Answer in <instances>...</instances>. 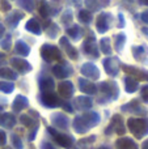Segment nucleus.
Masks as SVG:
<instances>
[{
	"label": "nucleus",
	"instance_id": "39448f33",
	"mask_svg": "<svg viewBox=\"0 0 148 149\" xmlns=\"http://www.w3.org/2000/svg\"><path fill=\"white\" fill-rule=\"evenodd\" d=\"M112 132H115V134H118V135H123L126 132L125 122H123V118L119 114H115V115L113 116L109 127L105 130V134L106 135H110Z\"/></svg>",
	"mask_w": 148,
	"mask_h": 149
},
{
	"label": "nucleus",
	"instance_id": "ea45409f",
	"mask_svg": "<svg viewBox=\"0 0 148 149\" xmlns=\"http://www.w3.org/2000/svg\"><path fill=\"white\" fill-rule=\"evenodd\" d=\"M20 122L24 124L25 127H31L34 124L33 122V118H31L30 115H28V114H22V115L20 116Z\"/></svg>",
	"mask_w": 148,
	"mask_h": 149
},
{
	"label": "nucleus",
	"instance_id": "f3484780",
	"mask_svg": "<svg viewBox=\"0 0 148 149\" xmlns=\"http://www.w3.org/2000/svg\"><path fill=\"white\" fill-rule=\"evenodd\" d=\"M58 90H59L60 95H62L63 98L68 100V98H71L73 95L75 88H73L72 82L68 81V80H66V81H63V82H60V84H59V88H58Z\"/></svg>",
	"mask_w": 148,
	"mask_h": 149
},
{
	"label": "nucleus",
	"instance_id": "7c9ffc66",
	"mask_svg": "<svg viewBox=\"0 0 148 149\" xmlns=\"http://www.w3.org/2000/svg\"><path fill=\"white\" fill-rule=\"evenodd\" d=\"M84 3H85V7L88 8V10H98L101 9L104 5H108L109 4V0H106V1L104 3H100V0H84Z\"/></svg>",
	"mask_w": 148,
	"mask_h": 149
},
{
	"label": "nucleus",
	"instance_id": "f8f14e48",
	"mask_svg": "<svg viewBox=\"0 0 148 149\" xmlns=\"http://www.w3.org/2000/svg\"><path fill=\"white\" fill-rule=\"evenodd\" d=\"M59 43L60 46H62V49L64 50V52L67 54V56L70 58V59L75 60L79 58V54H77V50L75 49V47L72 46V45L70 43V41H68L66 37H62V38L59 39Z\"/></svg>",
	"mask_w": 148,
	"mask_h": 149
},
{
	"label": "nucleus",
	"instance_id": "a878e982",
	"mask_svg": "<svg viewBox=\"0 0 148 149\" xmlns=\"http://www.w3.org/2000/svg\"><path fill=\"white\" fill-rule=\"evenodd\" d=\"M73 130L77 134H85V132L89 131V127L85 124V122H84L81 115L75 116V119H73Z\"/></svg>",
	"mask_w": 148,
	"mask_h": 149
},
{
	"label": "nucleus",
	"instance_id": "49530a36",
	"mask_svg": "<svg viewBox=\"0 0 148 149\" xmlns=\"http://www.w3.org/2000/svg\"><path fill=\"white\" fill-rule=\"evenodd\" d=\"M0 7H1V10H4V12H7V10L10 9V4L7 1V0H1V1H0Z\"/></svg>",
	"mask_w": 148,
	"mask_h": 149
},
{
	"label": "nucleus",
	"instance_id": "6e6552de",
	"mask_svg": "<svg viewBox=\"0 0 148 149\" xmlns=\"http://www.w3.org/2000/svg\"><path fill=\"white\" fill-rule=\"evenodd\" d=\"M83 50L84 54L88 55L89 58H93V59H97L100 56V51L98 47H97L96 39L93 37H89V38H85V42L83 43Z\"/></svg>",
	"mask_w": 148,
	"mask_h": 149
},
{
	"label": "nucleus",
	"instance_id": "a19ab883",
	"mask_svg": "<svg viewBox=\"0 0 148 149\" xmlns=\"http://www.w3.org/2000/svg\"><path fill=\"white\" fill-rule=\"evenodd\" d=\"M10 140H12V145L16 149H22V147H24V145H22V140H21L16 134H13L12 136H10Z\"/></svg>",
	"mask_w": 148,
	"mask_h": 149
},
{
	"label": "nucleus",
	"instance_id": "09e8293b",
	"mask_svg": "<svg viewBox=\"0 0 148 149\" xmlns=\"http://www.w3.org/2000/svg\"><path fill=\"white\" fill-rule=\"evenodd\" d=\"M94 140H96V136H89V137H87V139L80 140V144H91Z\"/></svg>",
	"mask_w": 148,
	"mask_h": 149
},
{
	"label": "nucleus",
	"instance_id": "72a5a7b5",
	"mask_svg": "<svg viewBox=\"0 0 148 149\" xmlns=\"http://www.w3.org/2000/svg\"><path fill=\"white\" fill-rule=\"evenodd\" d=\"M38 10H39V15L42 16V17H49V15L51 13V8H50L49 3L46 1V0H41L39 1V5H38Z\"/></svg>",
	"mask_w": 148,
	"mask_h": 149
},
{
	"label": "nucleus",
	"instance_id": "393cba45",
	"mask_svg": "<svg viewBox=\"0 0 148 149\" xmlns=\"http://www.w3.org/2000/svg\"><path fill=\"white\" fill-rule=\"evenodd\" d=\"M115 147L117 149H138V145L130 137H121L117 140L115 143Z\"/></svg>",
	"mask_w": 148,
	"mask_h": 149
},
{
	"label": "nucleus",
	"instance_id": "37998d69",
	"mask_svg": "<svg viewBox=\"0 0 148 149\" xmlns=\"http://www.w3.org/2000/svg\"><path fill=\"white\" fill-rule=\"evenodd\" d=\"M62 21L64 25H68V24L72 21V12H71L70 9L64 10V13H63V16H62Z\"/></svg>",
	"mask_w": 148,
	"mask_h": 149
},
{
	"label": "nucleus",
	"instance_id": "4be33fe9",
	"mask_svg": "<svg viewBox=\"0 0 148 149\" xmlns=\"http://www.w3.org/2000/svg\"><path fill=\"white\" fill-rule=\"evenodd\" d=\"M71 67H68V65H63V64H57L52 67V73H54V76L57 77V79H66V77H68L71 74Z\"/></svg>",
	"mask_w": 148,
	"mask_h": 149
},
{
	"label": "nucleus",
	"instance_id": "f704fd0d",
	"mask_svg": "<svg viewBox=\"0 0 148 149\" xmlns=\"http://www.w3.org/2000/svg\"><path fill=\"white\" fill-rule=\"evenodd\" d=\"M79 20L81 21L83 24H91L92 20H93V16H92V12L88 9H81L80 12H79Z\"/></svg>",
	"mask_w": 148,
	"mask_h": 149
},
{
	"label": "nucleus",
	"instance_id": "9b49d317",
	"mask_svg": "<svg viewBox=\"0 0 148 149\" xmlns=\"http://www.w3.org/2000/svg\"><path fill=\"white\" fill-rule=\"evenodd\" d=\"M80 72L83 73V76H85L87 79L91 80H97L100 77V71L93 63H85L81 65Z\"/></svg>",
	"mask_w": 148,
	"mask_h": 149
},
{
	"label": "nucleus",
	"instance_id": "0eeeda50",
	"mask_svg": "<svg viewBox=\"0 0 148 149\" xmlns=\"http://www.w3.org/2000/svg\"><path fill=\"white\" fill-rule=\"evenodd\" d=\"M104 64V68L106 71V73L112 77H115L119 72V68H121V60L115 56L112 58H106V59L102 62Z\"/></svg>",
	"mask_w": 148,
	"mask_h": 149
},
{
	"label": "nucleus",
	"instance_id": "473e14b6",
	"mask_svg": "<svg viewBox=\"0 0 148 149\" xmlns=\"http://www.w3.org/2000/svg\"><path fill=\"white\" fill-rule=\"evenodd\" d=\"M67 36L71 37V38L73 39V41H77V39H80L81 37V29L79 25H71L67 28Z\"/></svg>",
	"mask_w": 148,
	"mask_h": 149
},
{
	"label": "nucleus",
	"instance_id": "f257e3e1",
	"mask_svg": "<svg viewBox=\"0 0 148 149\" xmlns=\"http://www.w3.org/2000/svg\"><path fill=\"white\" fill-rule=\"evenodd\" d=\"M97 89H100V92L104 95L102 98H98L100 103H105L108 101H115L118 98V95H119V88H118V85L114 81L101 82Z\"/></svg>",
	"mask_w": 148,
	"mask_h": 149
},
{
	"label": "nucleus",
	"instance_id": "bb28decb",
	"mask_svg": "<svg viewBox=\"0 0 148 149\" xmlns=\"http://www.w3.org/2000/svg\"><path fill=\"white\" fill-rule=\"evenodd\" d=\"M25 29L28 31H30V33L36 34V36H41L42 34V28H41V25H39L37 18H30V20L26 22Z\"/></svg>",
	"mask_w": 148,
	"mask_h": 149
},
{
	"label": "nucleus",
	"instance_id": "7ed1b4c3",
	"mask_svg": "<svg viewBox=\"0 0 148 149\" xmlns=\"http://www.w3.org/2000/svg\"><path fill=\"white\" fill-rule=\"evenodd\" d=\"M41 56L45 62L51 63V62H59L62 59V52L59 51L57 46L52 45H43L41 47Z\"/></svg>",
	"mask_w": 148,
	"mask_h": 149
},
{
	"label": "nucleus",
	"instance_id": "c03bdc74",
	"mask_svg": "<svg viewBox=\"0 0 148 149\" xmlns=\"http://www.w3.org/2000/svg\"><path fill=\"white\" fill-rule=\"evenodd\" d=\"M1 49H4V50H9L10 49V36L9 34L5 37L4 41H1Z\"/></svg>",
	"mask_w": 148,
	"mask_h": 149
},
{
	"label": "nucleus",
	"instance_id": "5701e85b",
	"mask_svg": "<svg viewBox=\"0 0 148 149\" xmlns=\"http://www.w3.org/2000/svg\"><path fill=\"white\" fill-rule=\"evenodd\" d=\"M133 55L136 60L142 63H148L147 58H148V49L146 46H134L133 47Z\"/></svg>",
	"mask_w": 148,
	"mask_h": 149
},
{
	"label": "nucleus",
	"instance_id": "412c9836",
	"mask_svg": "<svg viewBox=\"0 0 148 149\" xmlns=\"http://www.w3.org/2000/svg\"><path fill=\"white\" fill-rule=\"evenodd\" d=\"M22 17H24V13L21 12V10H12V13L7 16L5 22H7V25L9 26V28L13 29L18 25V22L22 20Z\"/></svg>",
	"mask_w": 148,
	"mask_h": 149
},
{
	"label": "nucleus",
	"instance_id": "4d7b16f0",
	"mask_svg": "<svg viewBox=\"0 0 148 149\" xmlns=\"http://www.w3.org/2000/svg\"><path fill=\"white\" fill-rule=\"evenodd\" d=\"M138 3L140 5H146V7H148V0H138Z\"/></svg>",
	"mask_w": 148,
	"mask_h": 149
},
{
	"label": "nucleus",
	"instance_id": "5fc2aeb1",
	"mask_svg": "<svg viewBox=\"0 0 148 149\" xmlns=\"http://www.w3.org/2000/svg\"><path fill=\"white\" fill-rule=\"evenodd\" d=\"M140 17H142V21H143L144 24H147V25H148V10H146V12L142 13Z\"/></svg>",
	"mask_w": 148,
	"mask_h": 149
},
{
	"label": "nucleus",
	"instance_id": "4c0bfd02",
	"mask_svg": "<svg viewBox=\"0 0 148 149\" xmlns=\"http://www.w3.org/2000/svg\"><path fill=\"white\" fill-rule=\"evenodd\" d=\"M18 5L26 12H33L34 9V0H18Z\"/></svg>",
	"mask_w": 148,
	"mask_h": 149
},
{
	"label": "nucleus",
	"instance_id": "cd10ccee",
	"mask_svg": "<svg viewBox=\"0 0 148 149\" xmlns=\"http://www.w3.org/2000/svg\"><path fill=\"white\" fill-rule=\"evenodd\" d=\"M55 88V82L50 77H43V79L39 80V89L41 92H51Z\"/></svg>",
	"mask_w": 148,
	"mask_h": 149
},
{
	"label": "nucleus",
	"instance_id": "ddd939ff",
	"mask_svg": "<svg viewBox=\"0 0 148 149\" xmlns=\"http://www.w3.org/2000/svg\"><path fill=\"white\" fill-rule=\"evenodd\" d=\"M110 15L109 13H100V16L97 17V21H96V28L97 30H98V33L104 34L108 31V29H109V22H110Z\"/></svg>",
	"mask_w": 148,
	"mask_h": 149
},
{
	"label": "nucleus",
	"instance_id": "864d4df0",
	"mask_svg": "<svg viewBox=\"0 0 148 149\" xmlns=\"http://www.w3.org/2000/svg\"><path fill=\"white\" fill-rule=\"evenodd\" d=\"M118 20H119L118 26H119V28H123V26H125V16H123L122 13H119V15H118Z\"/></svg>",
	"mask_w": 148,
	"mask_h": 149
},
{
	"label": "nucleus",
	"instance_id": "603ef678",
	"mask_svg": "<svg viewBox=\"0 0 148 149\" xmlns=\"http://www.w3.org/2000/svg\"><path fill=\"white\" fill-rule=\"evenodd\" d=\"M62 106H63V109H64L66 111H68V113H72V111H73V107H72V106H71V103L64 102Z\"/></svg>",
	"mask_w": 148,
	"mask_h": 149
},
{
	"label": "nucleus",
	"instance_id": "1a4fd4ad",
	"mask_svg": "<svg viewBox=\"0 0 148 149\" xmlns=\"http://www.w3.org/2000/svg\"><path fill=\"white\" fill-rule=\"evenodd\" d=\"M52 137H54L55 143H57L58 145H60L62 148H66V149H71L73 147V144H75L73 137L70 136V135H67V134H59V132H55V134L52 135Z\"/></svg>",
	"mask_w": 148,
	"mask_h": 149
},
{
	"label": "nucleus",
	"instance_id": "e433bc0d",
	"mask_svg": "<svg viewBox=\"0 0 148 149\" xmlns=\"http://www.w3.org/2000/svg\"><path fill=\"white\" fill-rule=\"evenodd\" d=\"M125 43H126V36L125 34L123 33L117 34V36H115V43H114L115 50H117V51H122Z\"/></svg>",
	"mask_w": 148,
	"mask_h": 149
},
{
	"label": "nucleus",
	"instance_id": "052dcab7",
	"mask_svg": "<svg viewBox=\"0 0 148 149\" xmlns=\"http://www.w3.org/2000/svg\"><path fill=\"white\" fill-rule=\"evenodd\" d=\"M142 149H148V140H146V141L143 143V147H142Z\"/></svg>",
	"mask_w": 148,
	"mask_h": 149
},
{
	"label": "nucleus",
	"instance_id": "aec40b11",
	"mask_svg": "<svg viewBox=\"0 0 148 149\" xmlns=\"http://www.w3.org/2000/svg\"><path fill=\"white\" fill-rule=\"evenodd\" d=\"M121 110L122 111H127V113H131V114H144V109L139 105L138 100H134L131 102L126 103V105L121 106Z\"/></svg>",
	"mask_w": 148,
	"mask_h": 149
},
{
	"label": "nucleus",
	"instance_id": "8fccbe9b",
	"mask_svg": "<svg viewBox=\"0 0 148 149\" xmlns=\"http://www.w3.org/2000/svg\"><path fill=\"white\" fill-rule=\"evenodd\" d=\"M41 149H54V145L49 141H42L41 144Z\"/></svg>",
	"mask_w": 148,
	"mask_h": 149
},
{
	"label": "nucleus",
	"instance_id": "a18cd8bd",
	"mask_svg": "<svg viewBox=\"0 0 148 149\" xmlns=\"http://www.w3.org/2000/svg\"><path fill=\"white\" fill-rule=\"evenodd\" d=\"M140 95H142V100H143L146 103H148V85H144V86L142 88Z\"/></svg>",
	"mask_w": 148,
	"mask_h": 149
},
{
	"label": "nucleus",
	"instance_id": "de8ad7c7",
	"mask_svg": "<svg viewBox=\"0 0 148 149\" xmlns=\"http://www.w3.org/2000/svg\"><path fill=\"white\" fill-rule=\"evenodd\" d=\"M7 143V134L3 130H0V145H4Z\"/></svg>",
	"mask_w": 148,
	"mask_h": 149
},
{
	"label": "nucleus",
	"instance_id": "4468645a",
	"mask_svg": "<svg viewBox=\"0 0 148 149\" xmlns=\"http://www.w3.org/2000/svg\"><path fill=\"white\" fill-rule=\"evenodd\" d=\"M73 106H75L76 110L85 111V110H89V109L93 106V101H92L89 97L80 95V97H76L75 98V101H73Z\"/></svg>",
	"mask_w": 148,
	"mask_h": 149
},
{
	"label": "nucleus",
	"instance_id": "79ce46f5",
	"mask_svg": "<svg viewBox=\"0 0 148 149\" xmlns=\"http://www.w3.org/2000/svg\"><path fill=\"white\" fill-rule=\"evenodd\" d=\"M58 31H59L58 25H55V24H50V28H49V30H47V36H49L50 38H55L57 34H58Z\"/></svg>",
	"mask_w": 148,
	"mask_h": 149
},
{
	"label": "nucleus",
	"instance_id": "b1692460",
	"mask_svg": "<svg viewBox=\"0 0 148 149\" xmlns=\"http://www.w3.org/2000/svg\"><path fill=\"white\" fill-rule=\"evenodd\" d=\"M16 124V118L10 113H3L0 115V126L4 128H13Z\"/></svg>",
	"mask_w": 148,
	"mask_h": 149
},
{
	"label": "nucleus",
	"instance_id": "a211bd4d",
	"mask_svg": "<svg viewBox=\"0 0 148 149\" xmlns=\"http://www.w3.org/2000/svg\"><path fill=\"white\" fill-rule=\"evenodd\" d=\"M77 82H79V89H80L83 93H85V94H96L97 93L96 85H94L93 82L85 80L84 77H80V79L77 80Z\"/></svg>",
	"mask_w": 148,
	"mask_h": 149
},
{
	"label": "nucleus",
	"instance_id": "13d9d810",
	"mask_svg": "<svg viewBox=\"0 0 148 149\" xmlns=\"http://www.w3.org/2000/svg\"><path fill=\"white\" fill-rule=\"evenodd\" d=\"M4 63H5V55L0 54V64H4Z\"/></svg>",
	"mask_w": 148,
	"mask_h": 149
},
{
	"label": "nucleus",
	"instance_id": "423d86ee",
	"mask_svg": "<svg viewBox=\"0 0 148 149\" xmlns=\"http://www.w3.org/2000/svg\"><path fill=\"white\" fill-rule=\"evenodd\" d=\"M121 68L125 71L128 76L138 79L139 81H148V71L146 70H140V68L133 67V65H127V64H121Z\"/></svg>",
	"mask_w": 148,
	"mask_h": 149
},
{
	"label": "nucleus",
	"instance_id": "3c124183",
	"mask_svg": "<svg viewBox=\"0 0 148 149\" xmlns=\"http://www.w3.org/2000/svg\"><path fill=\"white\" fill-rule=\"evenodd\" d=\"M37 130H38V126L34 127V130L29 134V141H33L34 139H36V135H37Z\"/></svg>",
	"mask_w": 148,
	"mask_h": 149
},
{
	"label": "nucleus",
	"instance_id": "f03ea898",
	"mask_svg": "<svg viewBox=\"0 0 148 149\" xmlns=\"http://www.w3.org/2000/svg\"><path fill=\"white\" fill-rule=\"evenodd\" d=\"M127 127L131 134L138 139H142L148 134V120L142 118H130L127 120Z\"/></svg>",
	"mask_w": 148,
	"mask_h": 149
},
{
	"label": "nucleus",
	"instance_id": "20e7f679",
	"mask_svg": "<svg viewBox=\"0 0 148 149\" xmlns=\"http://www.w3.org/2000/svg\"><path fill=\"white\" fill-rule=\"evenodd\" d=\"M39 102L47 109H55L60 106V98L54 90L51 92H42L39 95Z\"/></svg>",
	"mask_w": 148,
	"mask_h": 149
},
{
	"label": "nucleus",
	"instance_id": "58836bf2",
	"mask_svg": "<svg viewBox=\"0 0 148 149\" xmlns=\"http://www.w3.org/2000/svg\"><path fill=\"white\" fill-rule=\"evenodd\" d=\"M15 89V85L13 82H7V81H0V92L3 93H12Z\"/></svg>",
	"mask_w": 148,
	"mask_h": 149
},
{
	"label": "nucleus",
	"instance_id": "9d476101",
	"mask_svg": "<svg viewBox=\"0 0 148 149\" xmlns=\"http://www.w3.org/2000/svg\"><path fill=\"white\" fill-rule=\"evenodd\" d=\"M10 64L17 72L21 73H28L31 71V65L28 60L22 59V58H12L10 59Z\"/></svg>",
	"mask_w": 148,
	"mask_h": 149
},
{
	"label": "nucleus",
	"instance_id": "bf43d9fd",
	"mask_svg": "<svg viewBox=\"0 0 148 149\" xmlns=\"http://www.w3.org/2000/svg\"><path fill=\"white\" fill-rule=\"evenodd\" d=\"M142 31H143V34L148 38V28H143V29H142Z\"/></svg>",
	"mask_w": 148,
	"mask_h": 149
},
{
	"label": "nucleus",
	"instance_id": "c9c22d12",
	"mask_svg": "<svg viewBox=\"0 0 148 149\" xmlns=\"http://www.w3.org/2000/svg\"><path fill=\"white\" fill-rule=\"evenodd\" d=\"M100 50L106 55L112 54V43H110L109 38H102L101 41H100Z\"/></svg>",
	"mask_w": 148,
	"mask_h": 149
},
{
	"label": "nucleus",
	"instance_id": "c85d7f7f",
	"mask_svg": "<svg viewBox=\"0 0 148 149\" xmlns=\"http://www.w3.org/2000/svg\"><path fill=\"white\" fill-rule=\"evenodd\" d=\"M138 86H139L138 80H135L134 77H131V76H126L125 77V89H126V92L127 93L136 92Z\"/></svg>",
	"mask_w": 148,
	"mask_h": 149
},
{
	"label": "nucleus",
	"instance_id": "dca6fc26",
	"mask_svg": "<svg viewBox=\"0 0 148 149\" xmlns=\"http://www.w3.org/2000/svg\"><path fill=\"white\" fill-rule=\"evenodd\" d=\"M51 120H52V124L60 130H67L68 126H70V119H68V116H66L64 114H62V113L54 114V115L51 116Z\"/></svg>",
	"mask_w": 148,
	"mask_h": 149
},
{
	"label": "nucleus",
	"instance_id": "6ab92c4d",
	"mask_svg": "<svg viewBox=\"0 0 148 149\" xmlns=\"http://www.w3.org/2000/svg\"><path fill=\"white\" fill-rule=\"evenodd\" d=\"M29 106V101L28 98L25 97V95H16V98L13 100L12 102V110L15 111V113H20V111H22L24 109H26Z\"/></svg>",
	"mask_w": 148,
	"mask_h": 149
},
{
	"label": "nucleus",
	"instance_id": "6e6d98bb",
	"mask_svg": "<svg viewBox=\"0 0 148 149\" xmlns=\"http://www.w3.org/2000/svg\"><path fill=\"white\" fill-rule=\"evenodd\" d=\"M5 34V28H4V25H1L0 24V39L3 38V36Z\"/></svg>",
	"mask_w": 148,
	"mask_h": 149
},
{
	"label": "nucleus",
	"instance_id": "2eb2a0df",
	"mask_svg": "<svg viewBox=\"0 0 148 149\" xmlns=\"http://www.w3.org/2000/svg\"><path fill=\"white\" fill-rule=\"evenodd\" d=\"M81 116H83L85 124L89 127V130L93 128V127H96L97 124L100 123V120H101L100 114L96 113V111H87V113H84Z\"/></svg>",
	"mask_w": 148,
	"mask_h": 149
},
{
	"label": "nucleus",
	"instance_id": "680f3d73",
	"mask_svg": "<svg viewBox=\"0 0 148 149\" xmlns=\"http://www.w3.org/2000/svg\"><path fill=\"white\" fill-rule=\"evenodd\" d=\"M97 149H109V148H106V147H100V148H97Z\"/></svg>",
	"mask_w": 148,
	"mask_h": 149
},
{
	"label": "nucleus",
	"instance_id": "c756f323",
	"mask_svg": "<svg viewBox=\"0 0 148 149\" xmlns=\"http://www.w3.org/2000/svg\"><path fill=\"white\" fill-rule=\"evenodd\" d=\"M15 51L17 52L18 55H21V56H28V55L30 54V47L24 41L20 39V41H17L15 45Z\"/></svg>",
	"mask_w": 148,
	"mask_h": 149
},
{
	"label": "nucleus",
	"instance_id": "2f4dec72",
	"mask_svg": "<svg viewBox=\"0 0 148 149\" xmlns=\"http://www.w3.org/2000/svg\"><path fill=\"white\" fill-rule=\"evenodd\" d=\"M18 77L17 72L12 70V68H7L3 67L0 68V79H5V80H16Z\"/></svg>",
	"mask_w": 148,
	"mask_h": 149
}]
</instances>
